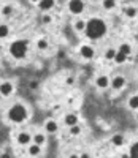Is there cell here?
Segmentation results:
<instances>
[{"label": "cell", "mask_w": 138, "mask_h": 158, "mask_svg": "<svg viewBox=\"0 0 138 158\" xmlns=\"http://www.w3.org/2000/svg\"><path fill=\"white\" fill-rule=\"evenodd\" d=\"M106 22L103 21V19H100V18H92V19H89L87 22H86V29H84V32H86V35H87V38H91V40H99V38H102L105 33H106Z\"/></svg>", "instance_id": "1"}, {"label": "cell", "mask_w": 138, "mask_h": 158, "mask_svg": "<svg viewBox=\"0 0 138 158\" xmlns=\"http://www.w3.org/2000/svg\"><path fill=\"white\" fill-rule=\"evenodd\" d=\"M8 120L13 122V123H22L27 117H29V111H27V108L24 106L22 103H16L13 104V106L8 109Z\"/></svg>", "instance_id": "2"}, {"label": "cell", "mask_w": 138, "mask_h": 158, "mask_svg": "<svg viewBox=\"0 0 138 158\" xmlns=\"http://www.w3.org/2000/svg\"><path fill=\"white\" fill-rule=\"evenodd\" d=\"M27 51H29V46H27L25 40H16L10 44V54L16 60H22L27 56Z\"/></svg>", "instance_id": "3"}, {"label": "cell", "mask_w": 138, "mask_h": 158, "mask_svg": "<svg viewBox=\"0 0 138 158\" xmlns=\"http://www.w3.org/2000/svg\"><path fill=\"white\" fill-rule=\"evenodd\" d=\"M86 5H84V0H70L68 2V11L72 15H81L84 11Z\"/></svg>", "instance_id": "4"}, {"label": "cell", "mask_w": 138, "mask_h": 158, "mask_svg": "<svg viewBox=\"0 0 138 158\" xmlns=\"http://www.w3.org/2000/svg\"><path fill=\"white\" fill-rule=\"evenodd\" d=\"M32 135L27 133V131H21V133H18L16 136V142L19 144V146H29V144L32 142Z\"/></svg>", "instance_id": "5"}, {"label": "cell", "mask_w": 138, "mask_h": 158, "mask_svg": "<svg viewBox=\"0 0 138 158\" xmlns=\"http://www.w3.org/2000/svg\"><path fill=\"white\" fill-rule=\"evenodd\" d=\"M79 54H81L82 59L91 60V59L94 57V54H95V51H94V48L89 46V44H82V46L79 48Z\"/></svg>", "instance_id": "6"}, {"label": "cell", "mask_w": 138, "mask_h": 158, "mask_svg": "<svg viewBox=\"0 0 138 158\" xmlns=\"http://www.w3.org/2000/svg\"><path fill=\"white\" fill-rule=\"evenodd\" d=\"M109 85H111L114 90H121L124 85H126V77H124V76H114L113 79H111V81H109Z\"/></svg>", "instance_id": "7"}, {"label": "cell", "mask_w": 138, "mask_h": 158, "mask_svg": "<svg viewBox=\"0 0 138 158\" xmlns=\"http://www.w3.org/2000/svg\"><path fill=\"white\" fill-rule=\"evenodd\" d=\"M13 90H15V87H13V84L10 81H5V82L0 84V94L3 97H10L13 94Z\"/></svg>", "instance_id": "8"}, {"label": "cell", "mask_w": 138, "mask_h": 158, "mask_svg": "<svg viewBox=\"0 0 138 158\" xmlns=\"http://www.w3.org/2000/svg\"><path fill=\"white\" fill-rule=\"evenodd\" d=\"M95 85H97L99 89H108V85H109L108 76H105V74L97 76V77H95Z\"/></svg>", "instance_id": "9"}, {"label": "cell", "mask_w": 138, "mask_h": 158, "mask_svg": "<svg viewBox=\"0 0 138 158\" xmlns=\"http://www.w3.org/2000/svg\"><path fill=\"white\" fill-rule=\"evenodd\" d=\"M54 5H56V0H40L38 2V8L41 11H49L54 8Z\"/></svg>", "instance_id": "10"}, {"label": "cell", "mask_w": 138, "mask_h": 158, "mask_svg": "<svg viewBox=\"0 0 138 158\" xmlns=\"http://www.w3.org/2000/svg\"><path fill=\"white\" fill-rule=\"evenodd\" d=\"M45 130L48 131V133L54 135V133H57V131H59V123L56 120H46L45 122Z\"/></svg>", "instance_id": "11"}, {"label": "cell", "mask_w": 138, "mask_h": 158, "mask_svg": "<svg viewBox=\"0 0 138 158\" xmlns=\"http://www.w3.org/2000/svg\"><path fill=\"white\" fill-rule=\"evenodd\" d=\"M64 123L67 127H72V125H76L78 123V115L76 114H67L64 117Z\"/></svg>", "instance_id": "12"}, {"label": "cell", "mask_w": 138, "mask_h": 158, "mask_svg": "<svg viewBox=\"0 0 138 158\" xmlns=\"http://www.w3.org/2000/svg\"><path fill=\"white\" fill-rule=\"evenodd\" d=\"M27 152H29V155L30 156H38L40 153H41V146H38V144H30L29 146V149H27Z\"/></svg>", "instance_id": "13"}, {"label": "cell", "mask_w": 138, "mask_h": 158, "mask_svg": "<svg viewBox=\"0 0 138 158\" xmlns=\"http://www.w3.org/2000/svg\"><path fill=\"white\" fill-rule=\"evenodd\" d=\"M127 59H129V56H126L124 52H121V51H116V56H114V62L116 63H119V65H122V63H126L127 62Z\"/></svg>", "instance_id": "14"}, {"label": "cell", "mask_w": 138, "mask_h": 158, "mask_svg": "<svg viewBox=\"0 0 138 158\" xmlns=\"http://www.w3.org/2000/svg\"><path fill=\"white\" fill-rule=\"evenodd\" d=\"M32 141L35 144H38V146H45V144H46V136L43 133H37V135H33Z\"/></svg>", "instance_id": "15"}, {"label": "cell", "mask_w": 138, "mask_h": 158, "mask_svg": "<svg viewBox=\"0 0 138 158\" xmlns=\"http://www.w3.org/2000/svg\"><path fill=\"white\" fill-rule=\"evenodd\" d=\"M124 15H126L127 18H130V19H133V18H136V15H138V8H135V6H127L126 10H124Z\"/></svg>", "instance_id": "16"}, {"label": "cell", "mask_w": 138, "mask_h": 158, "mask_svg": "<svg viewBox=\"0 0 138 158\" xmlns=\"http://www.w3.org/2000/svg\"><path fill=\"white\" fill-rule=\"evenodd\" d=\"M111 144L116 147H122V144H124V136L122 135H113L111 136Z\"/></svg>", "instance_id": "17"}, {"label": "cell", "mask_w": 138, "mask_h": 158, "mask_svg": "<svg viewBox=\"0 0 138 158\" xmlns=\"http://www.w3.org/2000/svg\"><path fill=\"white\" fill-rule=\"evenodd\" d=\"M118 51H121V52H124V54H126V56H130L132 54V46L129 44V43H121L119 44V48H118Z\"/></svg>", "instance_id": "18"}, {"label": "cell", "mask_w": 138, "mask_h": 158, "mask_svg": "<svg viewBox=\"0 0 138 158\" xmlns=\"http://www.w3.org/2000/svg\"><path fill=\"white\" fill-rule=\"evenodd\" d=\"M86 22H87V21H84V19H78V21L73 24L75 30H76V32H84V29H86Z\"/></svg>", "instance_id": "19"}, {"label": "cell", "mask_w": 138, "mask_h": 158, "mask_svg": "<svg viewBox=\"0 0 138 158\" xmlns=\"http://www.w3.org/2000/svg\"><path fill=\"white\" fill-rule=\"evenodd\" d=\"M102 6L103 10L109 11V10H113L116 6V0H102Z\"/></svg>", "instance_id": "20"}, {"label": "cell", "mask_w": 138, "mask_h": 158, "mask_svg": "<svg viewBox=\"0 0 138 158\" xmlns=\"http://www.w3.org/2000/svg\"><path fill=\"white\" fill-rule=\"evenodd\" d=\"M48 40L46 38H40L38 41H37V48H38V51H46L48 49Z\"/></svg>", "instance_id": "21"}, {"label": "cell", "mask_w": 138, "mask_h": 158, "mask_svg": "<svg viewBox=\"0 0 138 158\" xmlns=\"http://www.w3.org/2000/svg\"><path fill=\"white\" fill-rule=\"evenodd\" d=\"M116 51H118V49H114V48H108V49L105 51V59H106V60H113L114 56H116Z\"/></svg>", "instance_id": "22"}, {"label": "cell", "mask_w": 138, "mask_h": 158, "mask_svg": "<svg viewBox=\"0 0 138 158\" xmlns=\"http://www.w3.org/2000/svg\"><path fill=\"white\" fill-rule=\"evenodd\" d=\"M10 35V27L7 24H0V38H7Z\"/></svg>", "instance_id": "23"}, {"label": "cell", "mask_w": 138, "mask_h": 158, "mask_svg": "<svg viewBox=\"0 0 138 158\" xmlns=\"http://www.w3.org/2000/svg\"><path fill=\"white\" fill-rule=\"evenodd\" d=\"M129 108L130 109H138V95L129 98Z\"/></svg>", "instance_id": "24"}, {"label": "cell", "mask_w": 138, "mask_h": 158, "mask_svg": "<svg viewBox=\"0 0 138 158\" xmlns=\"http://www.w3.org/2000/svg\"><path fill=\"white\" fill-rule=\"evenodd\" d=\"M68 128H70V135H72V136H78V135L81 133V127H78V123L68 127Z\"/></svg>", "instance_id": "25"}, {"label": "cell", "mask_w": 138, "mask_h": 158, "mask_svg": "<svg viewBox=\"0 0 138 158\" xmlns=\"http://www.w3.org/2000/svg\"><path fill=\"white\" fill-rule=\"evenodd\" d=\"M130 156H135V158H138V142H135V144H132V147H130V153H129Z\"/></svg>", "instance_id": "26"}, {"label": "cell", "mask_w": 138, "mask_h": 158, "mask_svg": "<svg viewBox=\"0 0 138 158\" xmlns=\"http://www.w3.org/2000/svg\"><path fill=\"white\" fill-rule=\"evenodd\" d=\"M2 15H3V16H11V15H13V6H11V5L3 6V8H2Z\"/></svg>", "instance_id": "27"}, {"label": "cell", "mask_w": 138, "mask_h": 158, "mask_svg": "<svg viewBox=\"0 0 138 158\" xmlns=\"http://www.w3.org/2000/svg\"><path fill=\"white\" fill-rule=\"evenodd\" d=\"M51 21H52V18L48 15V13H45V15L41 16V22H43V24H51Z\"/></svg>", "instance_id": "28"}, {"label": "cell", "mask_w": 138, "mask_h": 158, "mask_svg": "<svg viewBox=\"0 0 138 158\" xmlns=\"http://www.w3.org/2000/svg\"><path fill=\"white\" fill-rule=\"evenodd\" d=\"M65 84H67V85H73V84H75V77H73V76H68V77L65 79Z\"/></svg>", "instance_id": "29"}, {"label": "cell", "mask_w": 138, "mask_h": 158, "mask_svg": "<svg viewBox=\"0 0 138 158\" xmlns=\"http://www.w3.org/2000/svg\"><path fill=\"white\" fill-rule=\"evenodd\" d=\"M29 87H30V89H37V87H38V82H37V81H30V82H29Z\"/></svg>", "instance_id": "30"}, {"label": "cell", "mask_w": 138, "mask_h": 158, "mask_svg": "<svg viewBox=\"0 0 138 158\" xmlns=\"http://www.w3.org/2000/svg\"><path fill=\"white\" fill-rule=\"evenodd\" d=\"M30 2H32V3H38V2H40V0H30Z\"/></svg>", "instance_id": "31"}, {"label": "cell", "mask_w": 138, "mask_h": 158, "mask_svg": "<svg viewBox=\"0 0 138 158\" xmlns=\"http://www.w3.org/2000/svg\"><path fill=\"white\" fill-rule=\"evenodd\" d=\"M2 97H3V95H2V94H0V101H2Z\"/></svg>", "instance_id": "32"}, {"label": "cell", "mask_w": 138, "mask_h": 158, "mask_svg": "<svg viewBox=\"0 0 138 158\" xmlns=\"http://www.w3.org/2000/svg\"><path fill=\"white\" fill-rule=\"evenodd\" d=\"M136 120H138V112H136Z\"/></svg>", "instance_id": "33"}, {"label": "cell", "mask_w": 138, "mask_h": 158, "mask_svg": "<svg viewBox=\"0 0 138 158\" xmlns=\"http://www.w3.org/2000/svg\"><path fill=\"white\" fill-rule=\"evenodd\" d=\"M136 16H138V15H136Z\"/></svg>", "instance_id": "34"}]
</instances>
